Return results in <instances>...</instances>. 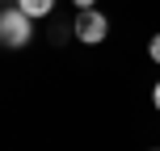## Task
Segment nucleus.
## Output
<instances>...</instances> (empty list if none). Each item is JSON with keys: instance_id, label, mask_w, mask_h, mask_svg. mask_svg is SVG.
Here are the masks:
<instances>
[{"instance_id": "obj_1", "label": "nucleus", "mask_w": 160, "mask_h": 151, "mask_svg": "<svg viewBox=\"0 0 160 151\" xmlns=\"http://www.w3.org/2000/svg\"><path fill=\"white\" fill-rule=\"evenodd\" d=\"M30 21L34 17L21 13V8H4V13H0V42H4V46H25L30 34H34Z\"/></svg>"}, {"instance_id": "obj_2", "label": "nucleus", "mask_w": 160, "mask_h": 151, "mask_svg": "<svg viewBox=\"0 0 160 151\" xmlns=\"http://www.w3.org/2000/svg\"><path fill=\"white\" fill-rule=\"evenodd\" d=\"M105 17L97 13V8H80V17H76V38L80 42H101L105 38Z\"/></svg>"}, {"instance_id": "obj_3", "label": "nucleus", "mask_w": 160, "mask_h": 151, "mask_svg": "<svg viewBox=\"0 0 160 151\" xmlns=\"http://www.w3.org/2000/svg\"><path fill=\"white\" fill-rule=\"evenodd\" d=\"M17 8L30 13V17H47L51 8H55V0H17Z\"/></svg>"}, {"instance_id": "obj_4", "label": "nucleus", "mask_w": 160, "mask_h": 151, "mask_svg": "<svg viewBox=\"0 0 160 151\" xmlns=\"http://www.w3.org/2000/svg\"><path fill=\"white\" fill-rule=\"evenodd\" d=\"M148 55H152V59H156V63H160V34H156V38H152V42H148Z\"/></svg>"}, {"instance_id": "obj_5", "label": "nucleus", "mask_w": 160, "mask_h": 151, "mask_svg": "<svg viewBox=\"0 0 160 151\" xmlns=\"http://www.w3.org/2000/svg\"><path fill=\"white\" fill-rule=\"evenodd\" d=\"M152 101H156V109H160V84H156V88H152Z\"/></svg>"}, {"instance_id": "obj_6", "label": "nucleus", "mask_w": 160, "mask_h": 151, "mask_svg": "<svg viewBox=\"0 0 160 151\" xmlns=\"http://www.w3.org/2000/svg\"><path fill=\"white\" fill-rule=\"evenodd\" d=\"M76 4H80V8H93V0H76Z\"/></svg>"}]
</instances>
